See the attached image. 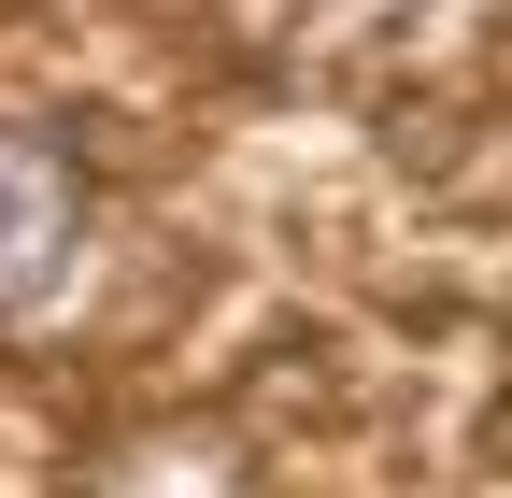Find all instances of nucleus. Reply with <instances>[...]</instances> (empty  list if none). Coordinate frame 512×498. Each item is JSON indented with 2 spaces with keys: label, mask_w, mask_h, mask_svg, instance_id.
Segmentation results:
<instances>
[{
  "label": "nucleus",
  "mask_w": 512,
  "mask_h": 498,
  "mask_svg": "<svg viewBox=\"0 0 512 498\" xmlns=\"http://www.w3.org/2000/svg\"><path fill=\"white\" fill-rule=\"evenodd\" d=\"M72 271V171H57L29 129H0V314L43 299Z\"/></svg>",
  "instance_id": "1"
}]
</instances>
